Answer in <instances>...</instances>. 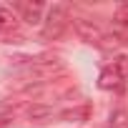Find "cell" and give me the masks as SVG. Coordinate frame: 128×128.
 Listing matches in <instances>:
<instances>
[{"mask_svg":"<svg viewBox=\"0 0 128 128\" xmlns=\"http://www.w3.org/2000/svg\"><path fill=\"white\" fill-rule=\"evenodd\" d=\"M116 20L120 25H128V3H123V5L116 8Z\"/></svg>","mask_w":128,"mask_h":128,"instance_id":"cell-7","label":"cell"},{"mask_svg":"<svg viewBox=\"0 0 128 128\" xmlns=\"http://www.w3.org/2000/svg\"><path fill=\"white\" fill-rule=\"evenodd\" d=\"M18 28V15L10 8H0V30H15Z\"/></svg>","mask_w":128,"mask_h":128,"instance_id":"cell-5","label":"cell"},{"mask_svg":"<svg viewBox=\"0 0 128 128\" xmlns=\"http://www.w3.org/2000/svg\"><path fill=\"white\" fill-rule=\"evenodd\" d=\"M28 113H30V118H40V116H50V108L48 106H33Z\"/></svg>","mask_w":128,"mask_h":128,"instance_id":"cell-9","label":"cell"},{"mask_svg":"<svg viewBox=\"0 0 128 128\" xmlns=\"http://www.w3.org/2000/svg\"><path fill=\"white\" fill-rule=\"evenodd\" d=\"M73 28H76V33L80 35V40H86V43H98V45H100V40H103V30H100L93 20L76 18V20H73Z\"/></svg>","mask_w":128,"mask_h":128,"instance_id":"cell-1","label":"cell"},{"mask_svg":"<svg viewBox=\"0 0 128 128\" xmlns=\"http://www.w3.org/2000/svg\"><path fill=\"white\" fill-rule=\"evenodd\" d=\"M113 70L120 76V80H128V55H118V58H116Z\"/></svg>","mask_w":128,"mask_h":128,"instance_id":"cell-6","label":"cell"},{"mask_svg":"<svg viewBox=\"0 0 128 128\" xmlns=\"http://www.w3.org/2000/svg\"><path fill=\"white\" fill-rule=\"evenodd\" d=\"M66 20H68V13H66V8L63 5H55V8H50V13H48V25H45V38H58L60 33H63V28H66Z\"/></svg>","mask_w":128,"mask_h":128,"instance_id":"cell-2","label":"cell"},{"mask_svg":"<svg viewBox=\"0 0 128 128\" xmlns=\"http://www.w3.org/2000/svg\"><path fill=\"white\" fill-rule=\"evenodd\" d=\"M120 76L113 70V68H106L103 73H100V78H98V86L103 88V90H118L120 88Z\"/></svg>","mask_w":128,"mask_h":128,"instance_id":"cell-4","label":"cell"},{"mask_svg":"<svg viewBox=\"0 0 128 128\" xmlns=\"http://www.w3.org/2000/svg\"><path fill=\"white\" fill-rule=\"evenodd\" d=\"M18 10L23 13V20H28L30 25H35V23H40V15H43V10H45V5L43 3H20L18 5Z\"/></svg>","mask_w":128,"mask_h":128,"instance_id":"cell-3","label":"cell"},{"mask_svg":"<svg viewBox=\"0 0 128 128\" xmlns=\"http://www.w3.org/2000/svg\"><path fill=\"white\" fill-rule=\"evenodd\" d=\"M5 110H8V108H5V106H3V103H0V116H3V113H5Z\"/></svg>","mask_w":128,"mask_h":128,"instance_id":"cell-10","label":"cell"},{"mask_svg":"<svg viewBox=\"0 0 128 128\" xmlns=\"http://www.w3.org/2000/svg\"><path fill=\"white\" fill-rule=\"evenodd\" d=\"M118 45H120V40H118L116 35H103V40H100V48H106V50L118 48Z\"/></svg>","mask_w":128,"mask_h":128,"instance_id":"cell-8","label":"cell"}]
</instances>
